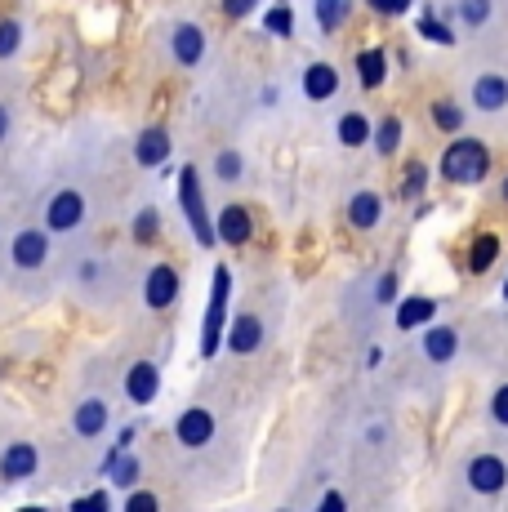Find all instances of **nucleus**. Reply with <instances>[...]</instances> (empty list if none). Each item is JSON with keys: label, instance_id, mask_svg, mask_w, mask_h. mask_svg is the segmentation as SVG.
<instances>
[{"label": "nucleus", "instance_id": "8", "mask_svg": "<svg viewBox=\"0 0 508 512\" xmlns=\"http://www.w3.org/2000/svg\"><path fill=\"white\" fill-rule=\"evenodd\" d=\"M67 428H72V437L81 441V446H94V441H103L107 428H112V401H107L103 392H85V397L72 406V419H67Z\"/></svg>", "mask_w": 508, "mask_h": 512}, {"label": "nucleus", "instance_id": "16", "mask_svg": "<svg viewBox=\"0 0 508 512\" xmlns=\"http://www.w3.org/2000/svg\"><path fill=\"white\" fill-rule=\"evenodd\" d=\"M419 357H424L428 366H451L459 357V330L455 326H424V334H419Z\"/></svg>", "mask_w": 508, "mask_h": 512}, {"label": "nucleus", "instance_id": "27", "mask_svg": "<svg viewBox=\"0 0 508 512\" xmlns=\"http://www.w3.org/2000/svg\"><path fill=\"white\" fill-rule=\"evenodd\" d=\"M370 143H375L379 156H397V147H402V116H379Z\"/></svg>", "mask_w": 508, "mask_h": 512}, {"label": "nucleus", "instance_id": "40", "mask_svg": "<svg viewBox=\"0 0 508 512\" xmlns=\"http://www.w3.org/2000/svg\"><path fill=\"white\" fill-rule=\"evenodd\" d=\"M219 9H223V18H250V14H259V0H219Z\"/></svg>", "mask_w": 508, "mask_h": 512}, {"label": "nucleus", "instance_id": "45", "mask_svg": "<svg viewBox=\"0 0 508 512\" xmlns=\"http://www.w3.org/2000/svg\"><path fill=\"white\" fill-rule=\"evenodd\" d=\"M379 361H384V348H370V352H366V366H370V370H375V366H379Z\"/></svg>", "mask_w": 508, "mask_h": 512}, {"label": "nucleus", "instance_id": "3", "mask_svg": "<svg viewBox=\"0 0 508 512\" xmlns=\"http://www.w3.org/2000/svg\"><path fill=\"white\" fill-rule=\"evenodd\" d=\"M41 223L50 228L58 241H76L90 223V192L81 183H54L45 192V205H41Z\"/></svg>", "mask_w": 508, "mask_h": 512}, {"label": "nucleus", "instance_id": "6", "mask_svg": "<svg viewBox=\"0 0 508 512\" xmlns=\"http://www.w3.org/2000/svg\"><path fill=\"white\" fill-rule=\"evenodd\" d=\"M459 481H464V490L477 495V499H500L504 486H508L504 455H495V450H477V455H468L464 464H459Z\"/></svg>", "mask_w": 508, "mask_h": 512}, {"label": "nucleus", "instance_id": "1", "mask_svg": "<svg viewBox=\"0 0 508 512\" xmlns=\"http://www.w3.org/2000/svg\"><path fill=\"white\" fill-rule=\"evenodd\" d=\"M54 241L58 236L45 223H23L5 245V277L18 294H45L54 277Z\"/></svg>", "mask_w": 508, "mask_h": 512}, {"label": "nucleus", "instance_id": "32", "mask_svg": "<svg viewBox=\"0 0 508 512\" xmlns=\"http://www.w3.org/2000/svg\"><path fill=\"white\" fill-rule=\"evenodd\" d=\"M107 472H112V486H116V490H134V486H139V481H143V459L125 450V455L116 459V464L107 468Z\"/></svg>", "mask_w": 508, "mask_h": 512}, {"label": "nucleus", "instance_id": "15", "mask_svg": "<svg viewBox=\"0 0 508 512\" xmlns=\"http://www.w3.org/2000/svg\"><path fill=\"white\" fill-rule=\"evenodd\" d=\"M174 152V139L165 125H143L139 134H134V161L143 165V170H161L165 161H170Z\"/></svg>", "mask_w": 508, "mask_h": 512}, {"label": "nucleus", "instance_id": "4", "mask_svg": "<svg viewBox=\"0 0 508 512\" xmlns=\"http://www.w3.org/2000/svg\"><path fill=\"white\" fill-rule=\"evenodd\" d=\"M179 205H183V219H188V228H192V241H197L201 250L219 245V228H214V214H210V205H205V187H201L197 165H183L179 170Z\"/></svg>", "mask_w": 508, "mask_h": 512}, {"label": "nucleus", "instance_id": "44", "mask_svg": "<svg viewBox=\"0 0 508 512\" xmlns=\"http://www.w3.org/2000/svg\"><path fill=\"white\" fill-rule=\"evenodd\" d=\"M9 134H14V107H9L5 98H0V147L9 143Z\"/></svg>", "mask_w": 508, "mask_h": 512}, {"label": "nucleus", "instance_id": "7", "mask_svg": "<svg viewBox=\"0 0 508 512\" xmlns=\"http://www.w3.org/2000/svg\"><path fill=\"white\" fill-rule=\"evenodd\" d=\"M228 299H232V272L214 268L210 303H205V317H201V357L205 361L223 348V334H228Z\"/></svg>", "mask_w": 508, "mask_h": 512}, {"label": "nucleus", "instance_id": "11", "mask_svg": "<svg viewBox=\"0 0 508 512\" xmlns=\"http://www.w3.org/2000/svg\"><path fill=\"white\" fill-rule=\"evenodd\" d=\"M214 437H219V423H214V410L210 406H188L179 410V419H174V441H179V450H205L214 446Z\"/></svg>", "mask_w": 508, "mask_h": 512}, {"label": "nucleus", "instance_id": "34", "mask_svg": "<svg viewBox=\"0 0 508 512\" xmlns=\"http://www.w3.org/2000/svg\"><path fill=\"white\" fill-rule=\"evenodd\" d=\"M397 299H402V294H397V272L393 268L379 272V277L370 281V308H393Z\"/></svg>", "mask_w": 508, "mask_h": 512}, {"label": "nucleus", "instance_id": "21", "mask_svg": "<svg viewBox=\"0 0 508 512\" xmlns=\"http://www.w3.org/2000/svg\"><path fill=\"white\" fill-rule=\"evenodd\" d=\"M379 219H384V196L375 187H361V192L348 196V228L370 232V228H379Z\"/></svg>", "mask_w": 508, "mask_h": 512}, {"label": "nucleus", "instance_id": "12", "mask_svg": "<svg viewBox=\"0 0 508 512\" xmlns=\"http://www.w3.org/2000/svg\"><path fill=\"white\" fill-rule=\"evenodd\" d=\"M268 343V321L259 317L254 308H241L237 317L228 321V334H223V348L232 352V357H254V352Z\"/></svg>", "mask_w": 508, "mask_h": 512}, {"label": "nucleus", "instance_id": "46", "mask_svg": "<svg viewBox=\"0 0 508 512\" xmlns=\"http://www.w3.org/2000/svg\"><path fill=\"white\" fill-rule=\"evenodd\" d=\"M500 196H504V205H508V179L500 183Z\"/></svg>", "mask_w": 508, "mask_h": 512}, {"label": "nucleus", "instance_id": "35", "mask_svg": "<svg viewBox=\"0 0 508 512\" xmlns=\"http://www.w3.org/2000/svg\"><path fill=\"white\" fill-rule=\"evenodd\" d=\"M428 187V165L424 161H406V174H402V196L406 201H415L419 192Z\"/></svg>", "mask_w": 508, "mask_h": 512}, {"label": "nucleus", "instance_id": "13", "mask_svg": "<svg viewBox=\"0 0 508 512\" xmlns=\"http://www.w3.org/2000/svg\"><path fill=\"white\" fill-rule=\"evenodd\" d=\"M205 49H210V36H205L201 23H192V18L170 23V58L179 67H201L205 63Z\"/></svg>", "mask_w": 508, "mask_h": 512}, {"label": "nucleus", "instance_id": "22", "mask_svg": "<svg viewBox=\"0 0 508 512\" xmlns=\"http://www.w3.org/2000/svg\"><path fill=\"white\" fill-rule=\"evenodd\" d=\"M357 81L361 90H379L388 81V49L384 45H370L357 54Z\"/></svg>", "mask_w": 508, "mask_h": 512}, {"label": "nucleus", "instance_id": "5", "mask_svg": "<svg viewBox=\"0 0 508 512\" xmlns=\"http://www.w3.org/2000/svg\"><path fill=\"white\" fill-rule=\"evenodd\" d=\"M491 174V147L482 139H455L442 152V179L455 187H473Z\"/></svg>", "mask_w": 508, "mask_h": 512}, {"label": "nucleus", "instance_id": "42", "mask_svg": "<svg viewBox=\"0 0 508 512\" xmlns=\"http://www.w3.org/2000/svg\"><path fill=\"white\" fill-rule=\"evenodd\" d=\"M375 14H388V18H397V14H406L410 9V0H366Z\"/></svg>", "mask_w": 508, "mask_h": 512}, {"label": "nucleus", "instance_id": "43", "mask_svg": "<svg viewBox=\"0 0 508 512\" xmlns=\"http://www.w3.org/2000/svg\"><path fill=\"white\" fill-rule=\"evenodd\" d=\"M312 508H348V495L344 490H321V495L312 499Z\"/></svg>", "mask_w": 508, "mask_h": 512}, {"label": "nucleus", "instance_id": "9", "mask_svg": "<svg viewBox=\"0 0 508 512\" xmlns=\"http://www.w3.org/2000/svg\"><path fill=\"white\" fill-rule=\"evenodd\" d=\"M179 294H183V277H179V268H174V263H152V268L143 272V281H139L143 308L165 312V308H174V303H179Z\"/></svg>", "mask_w": 508, "mask_h": 512}, {"label": "nucleus", "instance_id": "38", "mask_svg": "<svg viewBox=\"0 0 508 512\" xmlns=\"http://www.w3.org/2000/svg\"><path fill=\"white\" fill-rule=\"evenodd\" d=\"M125 508H139V512H156V508H161V495H152V490H139V486H134V490H125Z\"/></svg>", "mask_w": 508, "mask_h": 512}, {"label": "nucleus", "instance_id": "28", "mask_svg": "<svg viewBox=\"0 0 508 512\" xmlns=\"http://www.w3.org/2000/svg\"><path fill=\"white\" fill-rule=\"evenodd\" d=\"M312 9H317V27L330 36V32H339V27L348 23V14H353V0H317Z\"/></svg>", "mask_w": 508, "mask_h": 512}, {"label": "nucleus", "instance_id": "2", "mask_svg": "<svg viewBox=\"0 0 508 512\" xmlns=\"http://www.w3.org/2000/svg\"><path fill=\"white\" fill-rule=\"evenodd\" d=\"M67 281L72 290L81 294L90 308H112L116 299L125 294V277H121V263L103 250H81L67 259Z\"/></svg>", "mask_w": 508, "mask_h": 512}, {"label": "nucleus", "instance_id": "37", "mask_svg": "<svg viewBox=\"0 0 508 512\" xmlns=\"http://www.w3.org/2000/svg\"><path fill=\"white\" fill-rule=\"evenodd\" d=\"M419 36H424V41H437V45H455V32L442 23V18H433V14L419 18Z\"/></svg>", "mask_w": 508, "mask_h": 512}, {"label": "nucleus", "instance_id": "29", "mask_svg": "<svg viewBox=\"0 0 508 512\" xmlns=\"http://www.w3.org/2000/svg\"><path fill=\"white\" fill-rule=\"evenodd\" d=\"M156 236H161V210H156V205H143V210L134 214V223H130V241L134 245H152Z\"/></svg>", "mask_w": 508, "mask_h": 512}, {"label": "nucleus", "instance_id": "25", "mask_svg": "<svg viewBox=\"0 0 508 512\" xmlns=\"http://www.w3.org/2000/svg\"><path fill=\"white\" fill-rule=\"evenodd\" d=\"M495 259H500V236H495V232L473 236V245H468V272H473V277H482V272L495 268Z\"/></svg>", "mask_w": 508, "mask_h": 512}, {"label": "nucleus", "instance_id": "10", "mask_svg": "<svg viewBox=\"0 0 508 512\" xmlns=\"http://www.w3.org/2000/svg\"><path fill=\"white\" fill-rule=\"evenodd\" d=\"M36 472H41V446L27 437L5 441V450H0V486H23Z\"/></svg>", "mask_w": 508, "mask_h": 512}, {"label": "nucleus", "instance_id": "36", "mask_svg": "<svg viewBox=\"0 0 508 512\" xmlns=\"http://www.w3.org/2000/svg\"><path fill=\"white\" fill-rule=\"evenodd\" d=\"M486 419H491V428H504L508 432V383L491 392V401H486Z\"/></svg>", "mask_w": 508, "mask_h": 512}, {"label": "nucleus", "instance_id": "39", "mask_svg": "<svg viewBox=\"0 0 508 512\" xmlns=\"http://www.w3.org/2000/svg\"><path fill=\"white\" fill-rule=\"evenodd\" d=\"M72 508L76 512H107V508H112V495H107V490H94V495L72 499Z\"/></svg>", "mask_w": 508, "mask_h": 512}, {"label": "nucleus", "instance_id": "17", "mask_svg": "<svg viewBox=\"0 0 508 512\" xmlns=\"http://www.w3.org/2000/svg\"><path fill=\"white\" fill-rule=\"evenodd\" d=\"M468 98H473V107L482 116L504 112V107H508V76H500V72L473 76V85H468Z\"/></svg>", "mask_w": 508, "mask_h": 512}, {"label": "nucleus", "instance_id": "30", "mask_svg": "<svg viewBox=\"0 0 508 512\" xmlns=\"http://www.w3.org/2000/svg\"><path fill=\"white\" fill-rule=\"evenodd\" d=\"M428 116H433V125L442 134H459V130H464V107H459L455 98H437V103L428 107Z\"/></svg>", "mask_w": 508, "mask_h": 512}, {"label": "nucleus", "instance_id": "41", "mask_svg": "<svg viewBox=\"0 0 508 512\" xmlns=\"http://www.w3.org/2000/svg\"><path fill=\"white\" fill-rule=\"evenodd\" d=\"M361 441H366L370 450H379L388 441V423L384 419H375V423H366V432H361Z\"/></svg>", "mask_w": 508, "mask_h": 512}, {"label": "nucleus", "instance_id": "26", "mask_svg": "<svg viewBox=\"0 0 508 512\" xmlns=\"http://www.w3.org/2000/svg\"><path fill=\"white\" fill-rule=\"evenodd\" d=\"M491 14H495V0H455V9H451V18H459L468 32H482L491 23Z\"/></svg>", "mask_w": 508, "mask_h": 512}, {"label": "nucleus", "instance_id": "18", "mask_svg": "<svg viewBox=\"0 0 508 512\" xmlns=\"http://www.w3.org/2000/svg\"><path fill=\"white\" fill-rule=\"evenodd\" d=\"M299 90H304L308 103H330V98L339 94V67L335 63H308L304 72H299Z\"/></svg>", "mask_w": 508, "mask_h": 512}, {"label": "nucleus", "instance_id": "33", "mask_svg": "<svg viewBox=\"0 0 508 512\" xmlns=\"http://www.w3.org/2000/svg\"><path fill=\"white\" fill-rule=\"evenodd\" d=\"M23 54V23L18 18H0V63H14Z\"/></svg>", "mask_w": 508, "mask_h": 512}, {"label": "nucleus", "instance_id": "31", "mask_svg": "<svg viewBox=\"0 0 508 512\" xmlns=\"http://www.w3.org/2000/svg\"><path fill=\"white\" fill-rule=\"evenodd\" d=\"M263 27H268V36H277V41H290V36H295V9H290V0H277V5L263 14Z\"/></svg>", "mask_w": 508, "mask_h": 512}, {"label": "nucleus", "instance_id": "23", "mask_svg": "<svg viewBox=\"0 0 508 512\" xmlns=\"http://www.w3.org/2000/svg\"><path fill=\"white\" fill-rule=\"evenodd\" d=\"M335 139L344 147H366L370 139H375V121H370L366 112H344L335 121Z\"/></svg>", "mask_w": 508, "mask_h": 512}, {"label": "nucleus", "instance_id": "14", "mask_svg": "<svg viewBox=\"0 0 508 512\" xmlns=\"http://www.w3.org/2000/svg\"><path fill=\"white\" fill-rule=\"evenodd\" d=\"M121 397L130 406H152L161 397V366L156 361H130L121 374Z\"/></svg>", "mask_w": 508, "mask_h": 512}, {"label": "nucleus", "instance_id": "20", "mask_svg": "<svg viewBox=\"0 0 508 512\" xmlns=\"http://www.w3.org/2000/svg\"><path fill=\"white\" fill-rule=\"evenodd\" d=\"M437 321V299H428V294H406V299L393 303V326L397 330H424Z\"/></svg>", "mask_w": 508, "mask_h": 512}, {"label": "nucleus", "instance_id": "19", "mask_svg": "<svg viewBox=\"0 0 508 512\" xmlns=\"http://www.w3.org/2000/svg\"><path fill=\"white\" fill-rule=\"evenodd\" d=\"M214 228H219V241L223 245H232V250H241V245L254 236V219H250V210L246 205H237V201H228L219 214H214Z\"/></svg>", "mask_w": 508, "mask_h": 512}, {"label": "nucleus", "instance_id": "24", "mask_svg": "<svg viewBox=\"0 0 508 512\" xmlns=\"http://www.w3.org/2000/svg\"><path fill=\"white\" fill-rule=\"evenodd\" d=\"M246 152H241V147H219V152H214V179H219L223 187H237L241 179H246Z\"/></svg>", "mask_w": 508, "mask_h": 512}, {"label": "nucleus", "instance_id": "47", "mask_svg": "<svg viewBox=\"0 0 508 512\" xmlns=\"http://www.w3.org/2000/svg\"><path fill=\"white\" fill-rule=\"evenodd\" d=\"M504 299H508V281H504Z\"/></svg>", "mask_w": 508, "mask_h": 512}]
</instances>
